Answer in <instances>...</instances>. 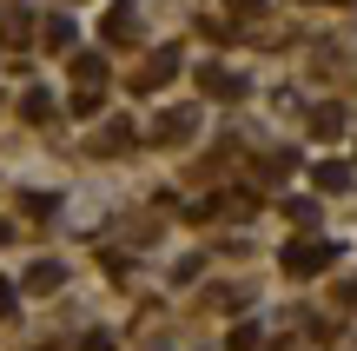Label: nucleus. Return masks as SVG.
<instances>
[{"mask_svg": "<svg viewBox=\"0 0 357 351\" xmlns=\"http://www.w3.org/2000/svg\"><path fill=\"white\" fill-rule=\"evenodd\" d=\"M278 259H284V272L311 278V272H324V265L337 259V246H331V239H291V246H284Z\"/></svg>", "mask_w": 357, "mask_h": 351, "instance_id": "f257e3e1", "label": "nucleus"}, {"mask_svg": "<svg viewBox=\"0 0 357 351\" xmlns=\"http://www.w3.org/2000/svg\"><path fill=\"white\" fill-rule=\"evenodd\" d=\"M172 73H178V47H159L153 60H146L139 73H132V87H139V93H159V87H166Z\"/></svg>", "mask_w": 357, "mask_h": 351, "instance_id": "f03ea898", "label": "nucleus"}, {"mask_svg": "<svg viewBox=\"0 0 357 351\" xmlns=\"http://www.w3.org/2000/svg\"><path fill=\"white\" fill-rule=\"evenodd\" d=\"M199 87L212 93V100H238V93H245V73H231V66H205Z\"/></svg>", "mask_w": 357, "mask_h": 351, "instance_id": "7ed1b4c3", "label": "nucleus"}, {"mask_svg": "<svg viewBox=\"0 0 357 351\" xmlns=\"http://www.w3.org/2000/svg\"><path fill=\"white\" fill-rule=\"evenodd\" d=\"M66 285V265L60 259H40L33 272H26V292H40V299H47V292H60Z\"/></svg>", "mask_w": 357, "mask_h": 351, "instance_id": "20e7f679", "label": "nucleus"}, {"mask_svg": "<svg viewBox=\"0 0 357 351\" xmlns=\"http://www.w3.org/2000/svg\"><path fill=\"white\" fill-rule=\"evenodd\" d=\"M153 133H159V140H192V133H199V113H192V106H178V113H166Z\"/></svg>", "mask_w": 357, "mask_h": 351, "instance_id": "39448f33", "label": "nucleus"}, {"mask_svg": "<svg viewBox=\"0 0 357 351\" xmlns=\"http://www.w3.org/2000/svg\"><path fill=\"white\" fill-rule=\"evenodd\" d=\"M26 33H33V20H26L20 7H0V40H7V47H26Z\"/></svg>", "mask_w": 357, "mask_h": 351, "instance_id": "423d86ee", "label": "nucleus"}, {"mask_svg": "<svg viewBox=\"0 0 357 351\" xmlns=\"http://www.w3.org/2000/svg\"><path fill=\"white\" fill-rule=\"evenodd\" d=\"M20 113L33 119V126H40V119H53V93H47V87H26V93H20Z\"/></svg>", "mask_w": 357, "mask_h": 351, "instance_id": "0eeeda50", "label": "nucleus"}, {"mask_svg": "<svg viewBox=\"0 0 357 351\" xmlns=\"http://www.w3.org/2000/svg\"><path fill=\"white\" fill-rule=\"evenodd\" d=\"M311 133H318V140H337V133H344V106H318V113H311Z\"/></svg>", "mask_w": 357, "mask_h": 351, "instance_id": "6e6552de", "label": "nucleus"}, {"mask_svg": "<svg viewBox=\"0 0 357 351\" xmlns=\"http://www.w3.org/2000/svg\"><path fill=\"white\" fill-rule=\"evenodd\" d=\"M73 80H79V87H100V80H106V60H100V53H79V60H73Z\"/></svg>", "mask_w": 357, "mask_h": 351, "instance_id": "1a4fd4ad", "label": "nucleus"}, {"mask_svg": "<svg viewBox=\"0 0 357 351\" xmlns=\"http://www.w3.org/2000/svg\"><path fill=\"white\" fill-rule=\"evenodd\" d=\"M318 186H324V193H344V186H351V166H344V159H324V166H318Z\"/></svg>", "mask_w": 357, "mask_h": 351, "instance_id": "9d476101", "label": "nucleus"}, {"mask_svg": "<svg viewBox=\"0 0 357 351\" xmlns=\"http://www.w3.org/2000/svg\"><path fill=\"white\" fill-rule=\"evenodd\" d=\"M132 27H139V13H132V7H113V13H106V40H126Z\"/></svg>", "mask_w": 357, "mask_h": 351, "instance_id": "9b49d317", "label": "nucleus"}, {"mask_svg": "<svg viewBox=\"0 0 357 351\" xmlns=\"http://www.w3.org/2000/svg\"><path fill=\"white\" fill-rule=\"evenodd\" d=\"M47 47H53V53L73 47V20H66V13H53V20H47Z\"/></svg>", "mask_w": 357, "mask_h": 351, "instance_id": "f8f14e48", "label": "nucleus"}, {"mask_svg": "<svg viewBox=\"0 0 357 351\" xmlns=\"http://www.w3.org/2000/svg\"><path fill=\"white\" fill-rule=\"evenodd\" d=\"M73 113H79V119L100 113V87H79V93H73Z\"/></svg>", "mask_w": 357, "mask_h": 351, "instance_id": "ddd939ff", "label": "nucleus"}, {"mask_svg": "<svg viewBox=\"0 0 357 351\" xmlns=\"http://www.w3.org/2000/svg\"><path fill=\"white\" fill-rule=\"evenodd\" d=\"M284 212H291V225H305V232H311V225H318V206H311V199H291V206H284Z\"/></svg>", "mask_w": 357, "mask_h": 351, "instance_id": "4468645a", "label": "nucleus"}, {"mask_svg": "<svg viewBox=\"0 0 357 351\" xmlns=\"http://www.w3.org/2000/svg\"><path fill=\"white\" fill-rule=\"evenodd\" d=\"M258 338H265L258 325H231V351H258Z\"/></svg>", "mask_w": 357, "mask_h": 351, "instance_id": "2eb2a0df", "label": "nucleus"}, {"mask_svg": "<svg viewBox=\"0 0 357 351\" xmlns=\"http://www.w3.org/2000/svg\"><path fill=\"white\" fill-rule=\"evenodd\" d=\"M13 305H20V285H7V278H0V318H7Z\"/></svg>", "mask_w": 357, "mask_h": 351, "instance_id": "dca6fc26", "label": "nucleus"}, {"mask_svg": "<svg viewBox=\"0 0 357 351\" xmlns=\"http://www.w3.org/2000/svg\"><path fill=\"white\" fill-rule=\"evenodd\" d=\"M231 7H238V13H265V0H231Z\"/></svg>", "mask_w": 357, "mask_h": 351, "instance_id": "f3484780", "label": "nucleus"}, {"mask_svg": "<svg viewBox=\"0 0 357 351\" xmlns=\"http://www.w3.org/2000/svg\"><path fill=\"white\" fill-rule=\"evenodd\" d=\"M318 7H351V0H318Z\"/></svg>", "mask_w": 357, "mask_h": 351, "instance_id": "a211bd4d", "label": "nucleus"}]
</instances>
